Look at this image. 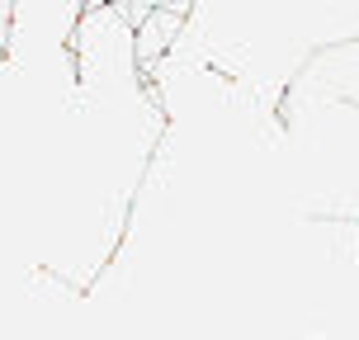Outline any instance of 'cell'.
Masks as SVG:
<instances>
[{
  "mask_svg": "<svg viewBox=\"0 0 359 340\" xmlns=\"http://www.w3.org/2000/svg\"><path fill=\"white\" fill-rule=\"evenodd\" d=\"M184 19H189V10H147V15L133 24V48H137L142 81L161 57H170V48H175L180 34H184Z\"/></svg>",
  "mask_w": 359,
  "mask_h": 340,
  "instance_id": "cell-1",
  "label": "cell"
},
{
  "mask_svg": "<svg viewBox=\"0 0 359 340\" xmlns=\"http://www.w3.org/2000/svg\"><path fill=\"white\" fill-rule=\"evenodd\" d=\"M0 19H5V24H10V0H0Z\"/></svg>",
  "mask_w": 359,
  "mask_h": 340,
  "instance_id": "cell-2",
  "label": "cell"
}]
</instances>
